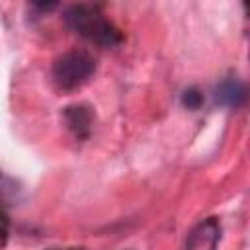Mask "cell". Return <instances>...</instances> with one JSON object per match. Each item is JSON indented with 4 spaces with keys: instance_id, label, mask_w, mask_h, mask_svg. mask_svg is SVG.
<instances>
[{
    "instance_id": "3957f363",
    "label": "cell",
    "mask_w": 250,
    "mask_h": 250,
    "mask_svg": "<svg viewBox=\"0 0 250 250\" xmlns=\"http://www.w3.org/2000/svg\"><path fill=\"white\" fill-rule=\"evenodd\" d=\"M221 240V225L215 217L203 219L197 223L188 238H186V250H217Z\"/></svg>"
},
{
    "instance_id": "277c9868",
    "label": "cell",
    "mask_w": 250,
    "mask_h": 250,
    "mask_svg": "<svg viewBox=\"0 0 250 250\" xmlns=\"http://www.w3.org/2000/svg\"><path fill=\"white\" fill-rule=\"evenodd\" d=\"M246 100V88L236 78H227L215 88V102L227 107H240Z\"/></svg>"
},
{
    "instance_id": "8992f818",
    "label": "cell",
    "mask_w": 250,
    "mask_h": 250,
    "mask_svg": "<svg viewBox=\"0 0 250 250\" xmlns=\"http://www.w3.org/2000/svg\"><path fill=\"white\" fill-rule=\"evenodd\" d=\"M182 104H184V107L195 111V109L201 107V104H203V96H201L199 90H195V88H188V90L182 94Z\"/></svg>"
},
{
    "instance_id": "6da1fadb",
    "label": "cell",
    "mask_w": 250,
    "mask_h": 250,
    "mask_svg": "<svg viewBox=\"0 0 250 250\" xmlns=\"http://www.w3.org/2000/svg\"><path fill=\"white\" fill-rule=\"evenodd\" d=\"M64 23L80 37L98 47L109 49L121 43L119 29L96 8L90 4H72L64 10Z\"/></svg>"
},
{
    "instance_id": "5b68a950",
    "label": "cell",
    "mask_w": 250,
    "mask_h": 250,
    "mask_svg": "<svg viewBox=\"0 0 250 250\" xmlns=\"http://www.w3.org/2000/svg\"><path fill=\"white\" fill-rule=\"evenodd\" d=\"M64 119H66V123H68V129H72L76 137H84V135H88L90 125H92V115H90L88 107H84V105H72V107H66V111H64Z\"/></svg>"
},
{
    "instance_id": "7a4b0ae2",
    "label": "cell",
    "mask_w": 250,
    "mask_h": 250,
    "mask_svg": "<svg viewBox=\"0 0 250 250\" xmlns=\"http://www.w3.org/2000/svg\"><path fill=\"white\" fill-rule=\"evenodd\" d=\"M96 70V61L86 51H66L53 61L51 78L61 92H72L86 84Z\"/></svg>"
}]
</instances>
